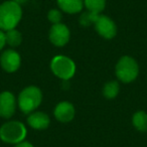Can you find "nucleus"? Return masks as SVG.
Returning a JSON list of instances; mask_svg holds the SVG:
<instances>
[{
    "label": "nucleus",
    "mask_w": 147,
    "mask_h": 147,
    "mask_svg": "<svg viewBox=\"0 0 147 147\" xmlns=\"http://www.w3.org/2000/svg\"><path fill=\"white\" fill-rule=\"evenodd\" d=\"M5 38H6V45L11 47H19L22 41V34L16 28H13L5 31Z\"/></svg>",
    "instance_id": "dca6fc26"
},
{
    "label": "nucleus",
    "mask_w": 147,
    "mask_h": 147,
    "mask_svg": "<svg viewBox=\"0 0 147 147\" xmlns=\"http://www.w3.org/2000/svg\"><path fill=\"white\" fill-rule=\"evenodd\" d=\"M132 124L139 132H147V113L144 111H137L133 114Z\"/></svg>",
    "instance_id": "ddd939ff"
},
{
    "label": "nucleus",
    "mask_w": 147,
    "mask_h": 147,
    "mask_svg": "<svg viewBox=\"0 0 147 147\" xmlns=\"http://www.w3.org/2000/svg\"><path fill=\"white\" fill-rule=\"evenodd\" d=\"M49 41L55 47H63L69 41L71 38V31L69 27L63 23L53 24L49 31Z\"/></svg>",
    "instance_id": "0eeeda50"
},
{
    "label": "nucleus",
    "mask_w": 147,
    "mask_h": 147,
    "mask_svg": "<svg viewBox=\"0 0 147 147\" xmlns=\"http://www.w3.org/2000/svg\"><path fill=\"white\" fill-rule=\"evenodd\" d=\"M42 102V93L36 86H28L18 95L17 105L23 114L34 112Z\"/></svg>",
    "instance_id": "f03ea898"
},
{
    "label": "nucleus",
    "mask_w": 147,
    "mask_h": 147,
    "mask_svg": "<svg viewBox=\"0 0 147 147\" xmlns=\"http://www.w3.org/2000/svg\"><path fill=\"white\" fill-rule=\"evenodd\" d=\"M27 129L20 121H9L0 127V139L5 143L15 145L25 140Z\"/></svg>",
    "instance_id": "7ed1b4c3"
},
{
    "label": "nucleus",
    "mask_w": 147,
    "mask_h": 147,
    "mask_svg": "<svg viewBox=\"0 0 147 147\" xmlns=\"http://www.w3.org/2000/svg\"><path fill=\"white\" fill-rule=\"evenodd\" d=\"M6 45V38H5V31L0 29V51L3 49V47Z\"/></svg>",
    "instance_id": "6ab92c4d"
},
{
    "label": "nucleus",
    "mask_w": 147,
    "mask_h": 147,
    "mask_svg": "<svg viewBox=\"0 0 147 147\" xmlns=\"http://www.w3.org/2000/svg\"><path fill=\"white\" fill-rule=\"evenodd\" d=\"M21 57L16 51L9 49L0 55V65L7 73H14L20 67Z\"/></svg>",
    "instance_id": "6e6552de"
},
{
    "label": "nucleus",
    "mask_w": 147,
    "mask_h": 147,
    "mask_svg": "<svg viewBox=\"0 0 147 147\" xmlns=\"http://www.w3.org/2000/svg\"><path fill=\"white\" fill-rule=\"evenodd\" d=\"M59 9L69 14H76L82 11L84 7L83 0H57Z\"/></svg>",
    "instance_id": "f8f14e48"
},
{
    "label": "nucleus",
    "mask_w": 147,
    "mask_h": 147,
    "mask_svg": "<svg viewBox=\"0 0 147 147\" xmlns=\"http://www.w3.org/2000/svg\"><path fill=\"white\" fill-rule=\"evenodd\" d=\"M27 124L35 130H45L51 124V119L45 112H32L28 114Z\"/></svg>",
    "instance_id": "9b49d317"
},
{
    "label": "nucleus",
    "mask_w": 147,
    "mask_h": 147,
    "mask_svg": "<svg viewBox=\"0 0 147 147\" xmlns=\"http://www.w3.org/2000/svg\"><path fill=\"white\" fill-rule=\"evenodd\" d=\"M84 6L88 9L89 12L94 14H101L106 7V0H83Z\"/></svg>",
    "instance_id": "2eb2a0df"
},
{
    "label": "nucleus",
    "mask_w": 147,
    "mask_h": 147,
    "mask_svg": "<svg viewBox=\"0 0 147 147\" xmlns=\"http://www.w3.org/2000/svg\"><path fill=\"white\" fill-rule=\"evenodd\" d=\"M17 101L15 96L9 91L0 93V117L9 119L16 111Z\"/></svg>",
    "instance_id": "1a4fd4ad"
},
{
    "label": "nucleus",
    "mask_w": 147,
    "mask_h": 147,
    "mask_svg": "<svg viewBox=\"0 0 147 147\" xmlns=\"http://www.w3.org/2000/svg\"><path fill=\"white\" fill-rule=\"evenodd\" d=\"M95 30L105 39H112L117 34V26L114 20L107 15L99 14L94 22Z\"/></svg>",
    "instance_id": "423d86ee"
},
{
    "label": "nucleus",
    "mask_w": 147,
    "mask_h": 147,
    "mask_svg": "<svg viewBox=\"0 0 147 147\" xmlns=\"http://www.w3.org/2000/svg\"><path fill=\"white\" fill-rule=\"evenodd\" d=\"M55 118L61 123H69L75 118L76 110L71 103L67 101H63L57 104L53 110Z\"/></svg>",
    "instance_id": "9d476101"
},
{
    "label": "nucleus",
    "mask_w": 147,
    "mask_h": 147,
    "mask_svg": "<svg viewBox=\"0 0 147 147\" xmlns=\"http://www.w3.org/2000/svg\"><path fill=\"white\" fill-rule=\"evenodd\" d=\"M116 77L120 82L128 84L136 80L139 74V65L137 61L129 55L120 57L115 67Z\"/></svg>",
    "instance_id": "20e7f679"
},
{
    "label": "nucleus",
    "mask_w": 147,
    "mask_h": 147,
    "mask_svg": "<svg viewBox=\"0 0 147 147\" xmlns=\"http://www.w3.org/2000/svg\"><path fill=\"white\" fill-rule=\"evenodd\" d=\"M22 17L21 5L12 0L4 1L0 4V29L8 31L17 26Z\"/></svg>",
    "instance_id": "f257e3e1"
},
{
    "label": "nucleus",
    "mask_w": 147,
    "mask_h": 147,
    "mask_svg": "<svg viewBox=\"0 0 147 147\" xmlns=\"http://www.w3.org/2000/svg\"><path fill=\"white\" fill-rule=\"evenodd\" d=\"M13 147H34V146H33V145L31 144L30 142H28V141L23 140V141H21V142L15 144Z\"/></svg>",
    "instance_id": "aec40b11"
},
{
    "label": "nucleus",
    "mask_w": 147,
    "mask_h": 147,
    "mask_svg": "<svg viewBox=\"0 0 147 147\" xmlns=\"http://www.w3.org/2000/svg\"><path fill=\"white\" fill-rule=\"evenodd\" d=\"M119 91H120V85L117 81H110L107 84L104 85V88H103V96L106 99L109 100H112L115 99L119 94Z\"/></svg>",
    "instance_id": "4468645a"
},
{
    "label": "nucleus",
    "mask_w": 147,
    "mask_h": 147,
    "mask_svg": "<svg viewBox=\"0 0 147 147\" xmlns=\"http://www.w3.org/2000/svg\"><path fill=\"white\" fill-rule=\"evenodd\" d=\"M12 1H14V2H16L17 4L21 5V4H24V3L26 2L27 0H12Z\"/></svg>",
    "instance_id": "412c9836"
},
{
    "label": "nucleus",
    "mask_w": 147,
    "mask_h": 147,
    "mask_svg": "<svg viewBox=\"0 0 147 147\" xmlns=\"http://www.w3.org/2000/svg\"><path fill=\"white\" fill-rule=\"evenodd\" d=\"M49 67L53 75L65 82L73 78L76 73V63L67 55H59L53 57Z\"/></svg>",
    "instance_id": "39448f33"
},
{
    "label": "nucleus",
    "mask_w": 147,
    "mask_h": 147,
    "mask_svg": "<svg viewBox=\"0 0 147 147\" xmlns=\"http://www.w3.org/2000/svg\"><path fill=\"white\" fill-rule=\"evenodd\" d=\"M98 15L99 14H94V13L89 12L88 11V12L84 13V14L80 17V23L82 25H84V26H88V25H90L91 23L94 24L95 20H96Z\"/></svg>",
    "instance_id": "a211bd4d"
},
{
    "label": "nucleus",
    "mask_w": 147,
    "mask_h": 147,
    "mask_svg": "<svg viewBox=\"0 0 147 147\" xmlns=\"http://www.w3.org/2000/svg\"><path fill=\"white\" fill-rule=\"evenodd\" d=\"M61 18H63V15L59 9H51V10L47 12V19H49V22H51L53 24H57V23H61Z\"/></svg>",
    "instance_id": "f3484780"
}]
</instances>
